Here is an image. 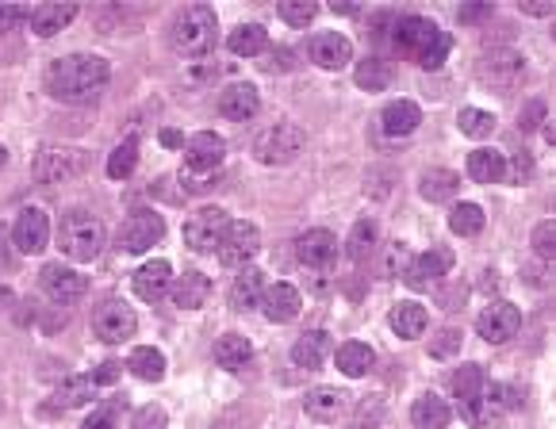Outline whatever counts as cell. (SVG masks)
Returning <instances> with one entry per match:
<instances>
[{
	"label": "cell",
	"instance_id": "obj_54",
	"mask_svg": "<svg viewBox=\"0 0 556 429\" xmlns=\"http://www.w3.org/2000/svg\"><path fill=\"white\" fill-rule=\"evenodd\" d=\"M491 12H495L491 4H464L461 12H457V20L461 23H480V20H487Z\"/></svg>",
	"mask_w": 556,
	"mask_h": 429
},
{
	"label": "cell",
	"instance_id": "obj_42",
	"mask_svg": "<svg viewBox=\"0 0 556 429\" xmlns=\"http://www.w3.org/2000/svg\"><path fill=\"white\" fill-rule=\"evenodd\" d=\"M457 127H461V135H468V138H487L495 131V115L480 112V108H464V112L457 115Z\"/></svg>",
	"mask_w": 556,
	"mask_h": 429
},
{
	"label": "cell",
	"instance_id": "obj_13",
	"mask_svg": "<svg viewBox=\"0 0 556 429\" xmlns=\"http://www.w3.org/2000/svg\"><path fill=\"white\" fill-rule=\"evenodd\" d=\"M12 246L27 253V257H35V253H43L50 246V219L43 207H24L20 215H16V226H12Z\"/></svg>",
	"mask_w": 556,
	"mask_h": 429
},
{
	"label": "cell",
	"instance_id": "obj_36",
	"mask_svg": "<svg viewBox=\"0 0 556 429\" xmlns=\"http://www.w3.org/2000/svg\"><path fill=\"white\" fill-rule=\"evenodd\" d=\"M127 368H131L139 380H146V384H158V380H165V353L162 349H154V345H139V349L131 353Z\"/></svg>",
	"mask_w": 556,
	"mask_h": 429
},
{
	"label": "cell",
	"instance_id": "obj_28",
	"mask_svg": "<svg viewBox=\"0 0 556 429\" xmlns=\"http://www.w3.org/2000/svg\"><path fill=\"white\" fill-rule=\"evenodd\" d=\"M468 177L476 184H503L507 177V154H499V150H472L468 154Z\"/></svg>",
	"mask_w": 556,
	"mask_h": 429
},
{
	"label": "cell",
	"instance_id": "obj_32",
	"mask_svg": "<svg viewBox=\"0 0 556 429\" xmlns=\"http://www.w3.org/2000/svg\"><path fill=\"white\" fill-rule=\"evenodd\" d=\"M326 353H330V334H326V330H307V334L292 345V361H296V368H307V372L323 368Z\"/></svg>",
	"mask_w": 556,
	"mask_h": 429
},
{
	"label": "cell",
	"instance_id": "obj_10",
	"mask_svg": "<svg viewBox=\"0 0 556 429\" xmlns=\"http://www.w3.org/2000/svg\"><path fill=\"white\" fill-rule=\"evenodd\" d=\"M227 226H231V219H227L223 207H200L185 223V246L192 253H215L223 234H227Z\"/></svg>",
	"mask_w": 556,
	"mask_h": 429
},
{
	"label": "cell",
	"instance_id": "obj_8",
	"mask_svg": "<svg viewBox=\"0 0 556 429\" xmlns=\"http://www.w3.org/2000/svg\"><path fill=\"white\" fill-rule=\"evenodd\" d=\"M480 81L491 85L499 96H510L526 81V58L518 50H491L484 62H480Z\"/></svg>",
	"mask_w": 556,
	"mask_h": 429
},
{
	"label": "cell",
	"instance_id": "obj_37",
	"mask_svg": "<svg viewBox=\"0 0 556 429\" xmlns=\"http://www.w3.org/2000/svg\"><path fill=\"white\" fill-rule=\"evenodd\" d=\"M376 238H380V223H376L372 215L357 219V223H353V230H349V238H346L349 257H353V261H365L372 249H376Z\"/></svg>",
	"mask_w": 556,
	"mask_h": 429
},
{
	"label": "cell",
	"instance_id": "obj_4",
	"mask_svg": "<svg viewBox=\"0 0 556 429\" xmlns=\"http://www.w3.org/2000/svg\"><path fill=\"white\" fill-rule=\"evenodd\" d=\"M215 31H219V20H215V8L208 4H192L185 12H177V20L169 27V43L177 54L185 58H200L215 46Z\"/></svg>",
	"mask_w": 556,
	"mask_h": 429
},
{
	"label": "cell",
	"instance_id": "obj_31",
	"mask_svg": "<svg viewBox=\"0 0 556 429\" xmlns=\"http://www.w3.org/2000/svg\"><path fill=\"white\" fill-rule=\"evenodd\" d=\"M449 418H453V410H449V403H445L441 395H434V391L418 395L415 407H411V422H415V429H445L449 426Z\"/></svg>",
	"mask_w": 556,
	"mask_h": 429
},
{
	"label": "cell",
	"instance_id": "obj_58",
	"mask_svg": "<svg viewBox=\"0 0 556 429\" xmlns=\"http://www.w3.org/2000/svg\"><path fill=\"white\" fill-rule=\"evenodd\" d=\"M12 307H16V292L0 284V315H4V311H12Z\"/></svg>",
	"mask_w": 556,
	"mask_h": 429
},
{
	"label": "cell",
	"instance_id": "obj_22",
	"mask_svg": "<svg viewBox=\"0 0 556 429\" xmlns=\"http://www.w3.org/2000/svg\"><path fill=\"white\" fill-rule=\"evenodd\" d=\"M257 108H261V92L254 85H231V89L219 92V115L231 119V123L254 119Z\"/></svg>",
	"mask_w": 556,
	"mask_h": 429
},
{
	"label": "cell",
	"instance_id": "obj_23",
	"mask_svg": "<svg viewBox=\"0 0 556 429\" xmlns=\"http://www.w3.org/2000/svg\"><path fill=\"white\" fill-rule=\"evenodd\" d=\"M418 123H422V108H418L415 100H392V104L380 112V131L388 138L415 135Z\"/></svg>",
	"mask_w": 556,
	"mask_h": 429
},
{
	"label": "cell",
	"instance_id": "obj_61",
	"mask_svg": "<svg viewBox=\"0 0 556 429\" xmlns=\"http://www.w3.org/2000/svg\"><path fill=\"white\" fill-rule=\"evenodd\" d=\"M545 123H549V127H545V142L553 146V142H556V127H553V119H545Z\"/></svg>",
	"mask_w": 556,
	"mask_h": 429
},
{
	"label": "cell",
	"instance_id": "obj_6",
	"mask_svg": "<svg viewBox=\"0 0 556 429\" xmlns=\"http://www.w3.org/2000/svg\"><path fill=\"white\" fill-rule=\"evenodd\" d=\"M303 146H307V135L300 123H273L254 138V158L261 165H288L300 158Z\"/></svg>",
	"mask_w": 556,
	"mask_h": 429
},
{
	"label": "cell",
	"instance_id": "obj_40",
	"mask_svg": "<svg viewBox=\"0 0 556 429\" xmlns=\"http://www.w3.org/2000/svg\"><path fill=\"white\" fill-rule=\"evenodd\" d=\"M484 207L480 204H457L449 211V230L453 234H461V238H476L480 230H484Z\"/></svg>",
	"mask_w": 556,
	"mask_h": 429
},
{
	"label": "cell",
	"instance_id": "obj_14",
	"mask_svg": "<svg viewBox=\"0 0 556 429\" xmlns=\"http://www.w3.org/2000/svg\"><path fill=\"white\" fill-rule=\"evenodd\" d=\"M449 269H453V253L449 249H430V253L411 257V265L403 272V284L415 288V292H426V288L441 284L449 276Z\"/></svg>",
	"mask_w": 556,
	"mask_h": 429
},
{
	"label": "cell",
	"instance_id": "obj_19",
	"mask_svg": "<svg viewBox=\"0 0 556 429\" xmlns=\"http://www.w3.org/2000/svg\"><path fill=\"white\" fill-rule=\"evenodd\" d=\"M311 62L319 69L338 73V69H346L353 62V43H349L342 31H319L311 39Z\"/></svg>",
	"mask_w": 556,
	"mask_h": 429
},
{
	"label": "cell",
	"instance_id": "obj_3",
	"mask_svg": "<svg viewBox=\"0 0 556 429\" xmlns=\"http://www.w3.org/2000/svg\"><path fill=\"white\" fill-rule=\"evenodd\" d=\"M104 242H108V230H104V223L96 219L93 211L73 207V211L62 215L58 246H62V253H66L70 261H96L100 249H104Z\"/></svg>",
	"mask_w": 556,
	"mask_h": 429
},
{
	"label": "cell",
	"instance_id": "obj_30",
	"mask_svg": "<svg viewBox=\"0 0 556 429\" xmlns=\"http://www.w3.org/2000/svg\"><path fill=\"white\" fill-rule=\"evenodd\" d=\"M334 361H338L342 376L361 380V376H369V368L376 364V353H372V345H365V341H346V345H338Z\"/></svg>",
	"mask_w": 556,
	"mask_h": 429
},
{
	"label": "cell",
	"instance_id": "obj_25",
	"mask_svg": "<svg viewBox=\"0 0 556 429\" xmlns=\"http://www.w3.org/2000/svg\"><path fill=\"white\" fill-rule=\"evenodd\" d=\"M261 295H265V272L246 265L231 284V307L234 311H254V307H261Z\"/></svg>",
	"mask_w": 556,
	"mask_h": 429
},
{
	"label": "cell",
	"instance_id": "obj_11",
	"mask_svg": "<svg viewBox=\"0 0 556 429\" xmlns=\"http://www.w3.org/2000/svg\"><path fill=\"white\" fill-rule=\"evenodd\" d=\"M257 249H261V230L257 223H231L227 226V234H223V242H219V261L227 265V269H246L250 261L257 257Z\"/></svg>",
	"mask_w": 556,
	"mask_h": 429
},
{
	"label": "cell",
	"instance_id": "obj_12",
	"mask_svg": "<svg viewBox=\"0 0 556 429\" xmlns=\"http://www.w3.org/2000/svg\"><path fill=\"white\" fill-rule=\"evenodd\" d=\"M518 326H522V311L507 303V299H495V303H487L480 318H476V330H480V338L487 345H503L518 334Z\"/></svg>",
	"mask_w": 556,
	"mask_h": 429
},
{
	"label": "cell",
	"instance_id": "obj_57",
	"mask_svg": "<svg viewBox=\"0 0 556 429\" xmlns=\"http://www.w3.org/2000/svg\"><path fill=\"white\" fill-rule=\"evenodd\" d=\"M12 269V249H8V238H4V230H0V272Z\"/></svg>",
	"mask_w": 556,
	"mask_h": 429
},
{
	"label": "cell",
	"instance_id": "obj_55",
	"mask_svg": "<svg viewBox=\"0 0 556 429\" xmlns=\"http://www.w3.org/2000/svg\"><path fill=\"white\" fill-rule=\"evenodd\" d=\"M119 372H123V364H119V361H104V364H100V368L93 372V384H96V387H100V384H116Z\"/></svg>",
	"mask_w": 556,
	"mask_h": 429
},
{
	"label": "cell",
	"instance_id": "obj_43",
	"mask_svg": "<svg viewBox=\"0 0 556 429\" xmlns=\"http://www.w3.org/2000/svg\"><path fill=\"white\" fill-rule=\"evenodd\" d=\"M280 20L292 23V27H307V23L315 20V12H319V4H311V0H280Z\"/></svg>",
	"mask_w": 556,
	"mask_h": 429
},
{
	"label": "cell",
	"instance_id": "obj_26",
	"mask_svg": "<svg viewBox=\"0 0 556 429\" xmlns=\"http://www.w3.org/2000/svg\"><path fill=\"white\" fill-rule=\"evenodd\" d=\"M77 16V4H39L31 8V31L39 39H54L62 27H70Z\"/></svg>",
	"mask_w": 556,
	"mask_h": 429
},
{
	"label": "cell",
	"instance_id": "obj_18",
	"mask_svg": "<svg viewBox=\"0 0 556 429\" xmlns=\"http://www.w3.org/2000/svg\"><path fill=\"white\" fill-rule=\"evenodd\" d=\"M261 311H265L269 322H277V326H284V322H296L300 311H303V295L296 292L292 284H284V280H277V284H265Z\"/></svg>",
	"mask_w": 556,
	"mask_h": 429
},
{
	"label": "cell",
	"instance_id": "obj_9",
	"mask_svg": "<svg viewBox=\"0 0 556 429\" xmlns=\"http://www.w3.org/2000/svg\"><path fill=\"white\" fill-rule=\"evenodd\" d=\"M135 330H139V315L123 299H104L93 311V334L100 341H108V345L135 338Z\"/></svg>",
	"mask_w": 556,
	"mask_h": 429
},
{
	"label": "cell",
	"instance_id": "obj_56",
	"mask_svg": "<svg viewBox=\"0 0 556 429\" xmlns=\"http://www.w3.org/2000/svg\"><path fill=\"white\" fill-rule=\"evenodd\" d=\"M162 146H169V150H185V135H181V131H173V127H165Z\"/></svg>",
	"mask_w": 556,
	"mask_h": 429
},
{
	"label": "cell",
	"instance_id": "obj_15",
	"mask_svg": "<svg viewBox=\"0 0 556 429\" xmlns=\"http://www.w3.org/2000/svg\"><path fill=\"white\" fill-rule=\"evenodd\" d=\"M39 284H43L50 303H58V307H70V303H77L81 295L89 292V280L77 269H66V265H47Z\"/></svg>",
	"mask_w": 556,
	"mask_h": 429
},
{
	"label": "cell",
	"instance_id": "obj_38",
	"mask_svg": "<svg viewBox=\"0 0 556 429\" xmlns=\"http://www.w3.org/2000/svg\"><path fill=\"white\" fill-rule=\"evenodd\" d=\"M353 81L361 85V89L369 92H384L388 85H392V66L384 62V58H365V62H357V69H353Z\"/></svg>",
	"mask_w": 556,
	"mask_h": 429
},
{
	"label": "cell",
	"instance_id": "obj_41",
	"mask_svg": "<svg viewBox=\"0 0 556 429\" xmlns=\"http://www.w3.org/2000/svg\"><path fill=\"white\" fill-rule=\"evenodd\" d=\"M487 387V380H484V368L480 364H461L457 372H453V395L457 399H476L480 391Z\"/></svg>",
	"mask_w": 556,
	"mask_h": 429
},
{
	"label": "cell",
	"instance_id": "obj_16",
	"mask_svg": "<svg viewBox=\"0 0 556 429\" xmlns=\"http://www.w3.org/2000/svg\"><path fill=\"white\" fill-rule=\"evenodd\" d=\"M227 158V142L215 131H200L185 142V169L188 173H215Z\"/></svg>",
	"mask_w": 556,
	"mask_h": 429
},
{
	"label": "cell",
	"instance_id": "obj_44",
	"mask_svg": "<svg viewBox=\"0 0 556 429\" xmlns=\"http://www.w3.org/2000/svg\"><path fill=\"white\" fill-rule=\"evenodd\" d=\"M411 249H407V242H392V246L384 249V276L388 280H399L403 272H407V265H411Z\"/></svg>",
	"mask_w": 556,
	"mask_h": 429
},
{
	"label": "cell",
	"instance_id": "obj_5",
	"mask_svg": "<svg viewBox=\"0 0 556 429\" xmlns=\"http://www.w3.org/2000/svg\"><path fill=\"white\" fill-rule=\"evenodd\" d=\"M85 169H89V154L77 150V146H43L39 158L31 161V177L39 184H47V188L77 181Z\"/></svg>",
	"mask_w": 556,
	"mask_h": 429
},
{
	"label": "cell",
	"instance_id": "obj_52",
	"mask_svg": "<svg viewBox=\"0 0 556 429\" xmlns=\"http://www.w3.org/2000/svg\"><path fill=\"white\" fill-rule=\"evenodd\" d=\"M165 426V410L162 407H142L135 414V429H162Z\"/></svg>",
	"mask_w": 556,
	"mask_h": 429
},
{
	"label": "cell",
	"instance_id": "obj_53",
	"mask_svg": "<svg viewBox=\"0 0 556 429\" xmlns=\"http://www.w3.org/2000/svg\"><path fill=\"white\" fill-rule=\"evenodd\" d=\"M395 20H399V16H395V12H376V16H372V20H369V27H372V39H384V35H388V31H395Z\"/></svg>",
	"mask_w": 556,
	"mask_h": 429
},
{
	"label": "cell",
	"instance_id": "obj_7",
	"mask_svg": "<svg viewBox=\"0 0 556 429\" xmlns=\"http://www.w3.org/2000/svg\"><path fill=\"white\" fill-rule=\"evenodd\" d=\"M162 238H165V219L158 211L139 207V211H131V215L123 219V226H119V234H116V246L123 249V253H146V249L158 246Z\"/></svg>",
	"mask_w": 556,
	"mask_h": 429
},
{
	"label": "cell",
	"instance_id": "obj_27",
	"mask_svg": "<svg viewBox=\"0 0 556 429\" xmlns=\"http://www.w3.org/2000/svg\"><path fill=\"white\" fill-rule=\"evenodd\" d=\"M346 391H338V387H311L307 391V399H303V410H307V418H315V422H334L342 410H346Z\"/></svg>",
	"mask_w": 556,
	"mask_h": 429
},
{
	"label": "cell",
	"instance_id": "obj_62",
	"mask_svg": "<svg viewBox=\"0 0 556 429\" xmlns=\"http://www.w3.org/2000/svg\"><path fill=\"white\" fill-rule=\"evenodd\" d=\"M4 165H8V150H4V146H0V169H4Z\"/></svg>",
	"mask_w": 556,
	"mask_h": 429
},
{
	"label": "cell",
	"instance_id": "obj_21",
	"mask_svg": "<svg viewBox=\"0 0 556 429\" xmlns=\"http://www.w3.org/2000/svg\"><path fill=\"white\" fill-rule=\"evenodd\" d=\"M169 295H173V307H181V311H200L211 295V280L204 272L188 269L185 276H173Z\"/></svg>",
	"mask_w": 556,
	"mask_h": 429
},
{
	"label": "cell",
	"instance_id": "obj_34",
	"mask_svg": "<svg viewBox=\"0 0 556 429\" xmlns=\"http://www.w3.org/2000/svg\"><path fill=\"white\" fill-rule=\"evenodd\" d=\"M250 357H254V345H250L246 334H223V338L215 341V364H219V368L238 372V368L250 364Z\"/></svg>",
	"mask_w": 556,
	"mask_h": 429
},
{
	"label": "cell",
	"instance_id": "obj_17",
	"mask_svg": "<svg viewBox=\"0 0 556 429\" xmlns=\"http://www.w3.org/2000/svg\"><path fill=\"white\" fill-rule=\"evenodd\" d=\"M296 257H300L303 269L326 272L338 261V238L330 230H307L296 238Z\"/></svg>",
	"mask_w": 556,
	"mask_h": 429
},
{
	"label": "cell",
	"instance_id": "obj_1",
	"mask_svg": "<svg viewBox=\"0 0 556 429\" xmlns=\"http://www.w3.org/2000/svg\"><path fill=\"white\" fill-rule=\"evenodd\" d=\"M108 81H112V66L100 54H66L47 69V92L73 108L96 104Z\"/></svg>",
	"mask_w": 556,
	"mask_h": 429
},
{
	"label": "cell",
	"instance_id": "obj_51",
	"mask_svg": "<svg viewBox=\"0 0 556 429\" xmlns=\"http://www.w3.org/2000/svg\"><path fill=\"white\" fill-rule=\"evenodd\" d=\"M16 23H31V8L0 4V31H4V27H16Z\"/></svg>",
	"mask_w": 556,
	"mask_h": 429
},
{
	"label": "cell",
	"instance_id": "obj_45",
	"mask_svg": "<svg viewBox=\"0 0 556 429\" xmlns=\"http://www.w3.org/2000/svg\"><path fill=\"white\" fill-rule=\"evenodd\" d=\"M533 253H537L541 261H553V253H556V226H553V219H545V223L533 226Z\"/></svg>",
	"mask_w": 556,
	"mask_h": 429
},
{
	"label": "cell",
	"instance_id": "obj_50",
	"mask_svg": "<svg viewBox=\"0 0 556 429\" xmlns=\"http://www.w3.org/2000/svg\"><path fill=\"white\" fill-rule=\"evenodd\" d=\"M530 177H533V158L530 154H518L514 161H507V177H503V181L526 184Z\"/></svg>",
	"mask_w": 556,
	"mask_h": 429
},
{
	"label": "cell",
	"instance_id": "obj_33",
	"mask_svg": "<svg viewBox=\"0 0 556 429\" xmlns=\"http://www.w3.org/2000/svg\"><path fill=\"white\" fill-rule=\"evenodd\" d=\"M227 46H231V54H238V58H257V54L269 50V31L261 23H238L231 35H227Z\"/></svg>",
	"mask_w": 556,
	"mask_h": 429
},
{
	"label": "cell",
	"instance_id": "obj_2",
	"mask_svg": "<svg viewBox=\"0 0 556 429\" xmlns=\"http://www.w3.org/2000/svg\"><path fill=\"white\" fill-rule=\"evenodd\" d=\"M392 43L399 54H407L422 69H438L449 58V46H453L449 35L434 20H426V16H399Z\"/></svg>",
	"mask_w": 556,
	"mask_h": 429
},
{
	"label": "cell",
	"instance_id": "obj_46",
	"mask_svg": "<svg viewBox=\"0 0 556 429\" xmlns=\"http://www.w3.org/2000/svg\"><path fill=\"white\" fill-rule=\"evenodd\" d=\"M380 422H384V399H365L361 407H357V414H353V429H380Z\"/></svg>",
	"mask_w": 556,
	"mask_h": 429
},
{
	"label": "cell",
	"instance_id": "obj_47",
	"mask_svg": "<svg viewBox=\"0 0 556 429\" xmlns=\"http://www.w3.org/2000/svg\"><path fill=\"white\" fill-rule=\"evenodd\" d=\"M461 330H453V326H445L438 338L430 341V357H438V361H445V357H453L457 349H461Z\"/></svg>",
	"mask_w": 556,
	"mask_h": 429
},
{
	"label": "cell",
	"instance_id": "obj_59",
	"mask_svg": "<svg viewBox=\"0 0 556 429\" xmlns=\"http://www.w3.org/2000/svg\"><path fill=\"white\" fill-rule=\"evenodd\" d=\"M526 16H553V4H522Z\"/></svg>",
	"mask_w": 556,
	"mask_h": 429
},
{
	"label": "cell",
	"instance_id": "obj_49",
	"mask_svg": "<svg viewBox=\"0 0 556 429\" xmlns=\"http://www.w3.org/2000/svg\"><path fill=\"white\" fill-rule=\"evenodd\" d=\"M545 123V100H530L522 112H518V127L522 131H537Z\"/></svg>",
	"mask_w": 556,
	"mask_h": 429
},
{
	"label": "cell",
	"instance_id": "obj_20",
	"mask_svg": "<svg viewBox=\"0 0 556 429\" xmlns=\"http://www.w3.org/2000/svg\"><path fill=\"white\" fill-rule=\"evenodd\" d=\"M131 284H135V295H139L142 303H158V299L169 295V288H173V265L162 261V257H154V261H146V265L131 276Z\"/></svg>",
	"mask_w": 556,
	"mask_h": 429
},
{
	"label": "cell",
	"instance_id": "obj_29",
	"mask_svg": "<svg viewBox=\"0 0 556 429\" xmlns=\"http://www.w3.org/2000/svg\"><path fill=\"white\" fill-rule=\"evenodd\" d=\"M457 192H461V177L453 169H430L418 181V196L430 200V204H449Z\"/></svg>",
	"mask_w": 556,
	"mask_h": 429
},
{
	"label": "cell",
	"instance_id": "obj_39",
	"mask_svg": "<svg viewBox=\"0 0 556 429\" xmlns=\"http://www.w3.org/2000/svg\"><path fill=\"white\" fill-rule=\"evenodd\" d=\"M135 165H139V138L131 135V138H123L116 150L108 154V165H104V169H108L112 181H127V177L135 173Z\"/></svg>",
	"mask_w": 556,
	"mask_h": 429
},
{
	"label": "cell",
	"instance_id": "obj_60",
	"mask_svg": "<svg viewBox=\"0 0 556 429\" xmlns=\"http://www.w3.org/2000/svg\"><path fill=\"white\" fill-rule=\"evenodd\" d=\"M330 12H338V16H353L357 8H353V4H338V0H334V4H330Z\"/></svg>",
	"mask_w": 556,
	"mask_h": 429
},
{
	"label": "cell",
	"instance_id": "obj_48",
	"mask_svg": "<svg viewBox=\"0 0 556 429\" xmlns=\"http://www.w3.org/2000/svg\"><path fill=\"white\" fill-rule=\"evenodd\" d=\"M81 429H119V407L116 403H108V407H96L93 418L85 422Z\"/></svg>",
	"mask_w": 556,
	"mask_h": 429
},
{
	"label": "cell",
	"instance_id": "obj_24",
	"mask_svg": "<svg viewBox=\"0 0 556 429\" xmlns=\"http://www.w3.org/2000/svg\"><path fill=\"white\" fill-rule=\"evenodd\" d=\"M388 326H392V330L403 341H415V338H422V334H426L430 315H426V307H422V303H415V299H403V303H395V307H392Z\"/></svg>",
	"mask_w": 556,
	"mask_h": 429
},
{
	"label": "cell",
	"instance_id": "obj_35",
	"mask_svg": "<svg viewBox=\"0 0 556 429\" xmlns=\"http://www.w3.org/2000/svg\"><path fill=\"white\" fill-rule=\"evenodd\" d=\"M93 376H70L66 384L54 391V403H50V410H73V407H85L89 399H93Z\"/></svg>",
	"mask_w": 556,
	"mask_h": 429
}]
</instances>
